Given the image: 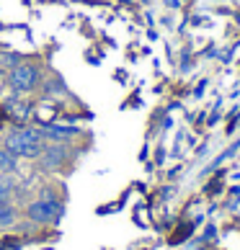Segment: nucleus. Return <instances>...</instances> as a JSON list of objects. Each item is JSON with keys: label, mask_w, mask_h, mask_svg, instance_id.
<instances>
[{"label": "nucleus", "mask_w": 240, "mask_h": 250, "mask_svg": "<svg viewBox=\"0 0 240 250\" xmlns=\"http://www.w3.org/2000/svg\"><path fill=\"white\" fill-rule=\"evenodd\" d=\"M5 196H8V186H5V183H0V204L5 201Z\"/></svg>", "instance_id": "obj_12"}, {"label": "nucleus", "mask_w": 240, "mask_h": 250, "mask_svg": "<svg viewBox=\"0 0 240 250\" xmlns=\"http://www.w3.org/2000/svg\"><path fill=\"white\" fill-rule=\"evenodd\" d=\"M8 114L21 122V119H29L31 116V108H29V104H13V106H8Z\"/></svg>", "instance_id": "obj_8"}, {"label": "nucleus", "mask_w": 240, "mask_h": 250, "mask_svg": "<svg viewBox=\"0 0 240 250\" xmlns=\"http://www.w3.org/2000/svg\"><path fill=\"white\" fill-rule=\"evenodd\" d=\"M62 204L57 199L52 196H42L39 201H34L29 209H26V214H29V219L39 222V225H49V222H60L62 217Z\"/></svg>", "instance_id": "obj_3"}, {"label": "nucleus", "mask_w": 240, "mask_h": 250, "mask_svg": "<svg viewBox=\"0 0 240 250\" xmlns=\"http://www.w3.org/2000/svg\"><path fill=\"white\" fill-rule=\"evenodd\" d=\"M16 250V248H21V240L18 237H5V240H0V250Z\"/></svg>", "instance_id": "obj_9"}, {"label": "nucleus", "mask_w": 240, "mask_h": 250, "mask_svg": "<svg viewBox=\"0 0 240 250\" xmlns=\"http://www.w3.org/2000/svg\"><path fill=\"white\" fill-rule=\"evenodd\" d=\"M3 147L16 157H39L44 150V134L42 129L34 126H18L13 132H8Z\"/></svg>", "instance_id": "obj_1"}, {"label": "nucleus", "mask_w": 240, "mask_h": 250, "mask_svg": "<svg viewBox=\"0 0 240 250\" xmlns=\"http://www.w3.org/2000/svg\"><path fill=\"white\" fill-rule=\"evenodd\" d=\"M42 134L44 140H52V142H67L72 137L80 134V126H70V124H44L42 126Z\"/></svg>", "instance_id": "obj_4"}, {"label": "nucleus", "mask_w": 240, "mask_h": 250, "mask_svg": "<svg viewBox=\"0 0 240 250\" xmlns=\"http://www.w3.org/2000/svg\"><path fill=\"white\" fill-rule=\"evenodd\" d=\"M8 116H11V114H8V106L5 104H0V129H3V124H5V119Z\"/></svg>", "instance_id": "obj_10"}, {"label": "nucleus", "mask_w": 240, "mask_h": 250, "mask_svg": "<svg viewBox=\"0 0 240 250\" xmlns=\"http://www.w3.org/2000/svg\"><path fill=\"white\" fill-rule=\"evenodd\" d=\"M39 157H42L44 170H57L60 165L67 160V150H65V145H52V147H44Z\"/></svg>", "instance_id": "obj_5"}, {"label": "nucleus", "mask_w": 240, "mask_h": 250, "mask_svg": "<svg viewBox=\"0 0 240 250\" xmlns=\"http://www.w3.org/2000/svg\"><path fill=\"white\" fill-rule=\"evenodd\" d=\"M16 165H18V163H16V155H11V152L3 147V150H0V173H13Z\"/></svg>", "instance_id": "obj_6"}, {"label": "nucleus", "mask_w": 240, "mask_h": 250, "mask_svg": "<svg viewBox=\"0 0 240 250\" xmlns=\"http://www.w3.org/2000/svg\"><path fill=\"white\" fill-rule=\"evenodd\" d=\"M204 90H207V80H201V83H199V85H196V88H194V96H196V98H199L201 93H204Z\"/></svg>", "instance_id": "obj_11"}, {"label": "nucleus", "mask_w": 240, "mask_h": 250, "mask_svg": "<svg viewBox=\"0 0 240 250\" xmlns=\"http://www.w3.org/2000/svg\"><path fill=\"white\" fill-rule=\"evenodd\" d=\"M39 80H42V70L34 62L16 64L11 70V75H8V83H11V88L16 93H31V90L39 88Z\"/></svg>", "instance_id": "obj_2"}, {"label": "nucleus", "mask_w": 240, "mask_h": 250, "mask_svg": "<svg viewBox=\"0 0 240 250\" xmlns=\"http://www.w3.org/2000/svg\"><path fill=\"white\" fill-rule=\"evenodd\" d=\"M16 222V209L11 207V204H0V227H11Z\"/></svg>", "instance_id": "obj_7"}]
</instances>
